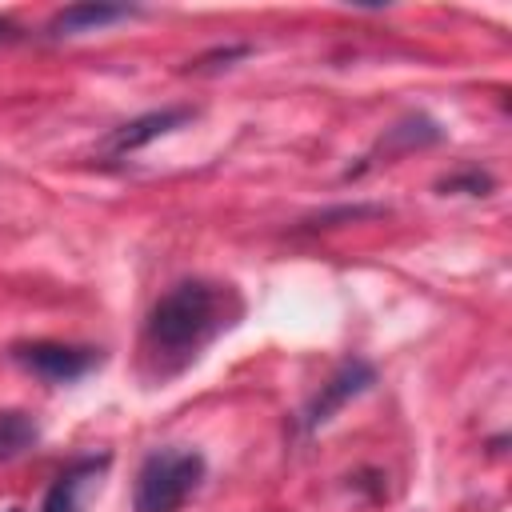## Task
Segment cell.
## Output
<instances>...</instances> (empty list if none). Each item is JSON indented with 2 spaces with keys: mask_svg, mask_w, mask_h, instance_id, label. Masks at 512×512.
I'll return each mask as SVG.
<instances>
[{
  "mask_svg": "<svg viewBox=\"0 0 512 512\" xmlns=\"http://www.w3.org/2000/svg\"><path fill=\"white\" fill-rule=\"evenodd\" d=\"M12 512H20V508H12Z\"/></svg>",
  "mask_w": 512,
  "mask_h": 512,
  "instance_id": "cell-9",
  "label": "cell"
},
{
  "mask_svg": "<svg viewBox=\"0 0 512 512\" xmlns=\"http://www.w3.org/2000/svg\"><path fill=\"white\" fill-rule=\"evenodd\" d=\"M372 384V368L364 364V360H352V364H344L324 388H320V396L312 400V408H308V428H316V424H324V420H332V412L344 404V400H352L356 392H364Z\"/></svg>",
  "mask_w": 512,
  "mask_h": 512,
  "instance_id": "cell-5",
  "label": "cell"
},
{
  "mask_svg": "<svg viewBox=\"0 0 512 512\" xmlns=\"http://www.w3.org/2000/svg\"><path fill=\"white\" fill-rule=\"evenodd\" d=\"M12 360L20 368H28L32 376L48 380V384H72L80 380L84 372H92L100 364V356L92 348H72V344H48V340H36V344H16L12 348Z\"/></svg>",
  "mask_w": 512,
  "mask_h": 512,
  "instance_id": "cell-3",
  "label": "cell"
},
{
  "mask_svg": "<svg viewBox=\"0 0 512 512\" xmlns=\"http://www.w3.org/2000/svg\"><path fill=\"white\" fill-rule=\"evenodd\" d=\"M100 468H104V456H100V460H80V464H72L68 472H60L56 484L48 488L40 512H80V492L96 480Z\"/></svg>",
  "mask_w": 512,
  "mask_h": 512,
  "instance_id": "cell-7",
  "label": "cell"
},
{
  "mask_svg": "<svg viewBox=\"0 0 512 512\" xmlns=\"http://www.w3.org/2000/svg\"><path fill=\"white\" fill-rule=\"evenodd\" d=\"M220 292L204 280H184L168 288L148 316V344L156 352H196L220 328Z\"/></svg>",
  "mask_w": 512,
  "mask_h": 512,
  "instance_id": "cell-1",
  "label": "cell"
},
{
  "mask_svg": "<svg viewBox=\"0 0 512 512\" xmlns=\"http://www.w3.org/2000/svg\"><path fill=\"white\" fill-rule=\"evenodd\" d=\"M184 120H192V108H160V112L136 116V120H128L124 128H116V132L108 136V152H116V156H124V152H136V148H144V144L160 140L164 132L180 128Z\"/></svg>",
  "mask_w": 512,
  "mask_h": 512,
  "instance_id": "cell-4",
  "label": "cell"
},
{
  "mask_svg": "<svg viewBox=\"0 0 512 512\" xmlns=\"http://www.w3.org/2000/svg\"><path fill=\"white\" fill-rule=\"evenodd\" d=\"M128 16H132V8H124V4H72V8L52 16L48 32L52 36H76V32H92V28L128 20Z\"/></svg>",
  "mask_w": 512,
  "mask_h": 512,
  "instance_id": "cell-6",
  "label": "cell"
},
{
  "mask_svg": "<svg viewBox=\"0 0 512 512\" xmlns=\"http://www.w3.org/2000/svg\"><path fill=\"white\" fill-rule=\"evenodd\" d=\"M36 440H40V428H36L32 416H24V412H0V464L12 460V456H20V452H28Z\"/></svg>",
  "mask_w": 512,
  "mask_h": 512,
  "instance_id": "cell-8",
  "label": "cell"
},
{
  "mask_svg": "<svg viewBox=\"0 0 512 512\" xmlns=\"http://www.w3.org/2000/svg\"><path fill=\"white\" fill-rule=\"evenodd\" d=\"M204 480V460L200 452L188 448H160L152 452L140 472H136V492L132 508L136 512H180L184 500L200 488Z\"/></svg>",
  "mask_w": 512,
  "mask_h": 512,
  "instance_id": "cell-2",
  "label": "cell"
}]
</instances>
